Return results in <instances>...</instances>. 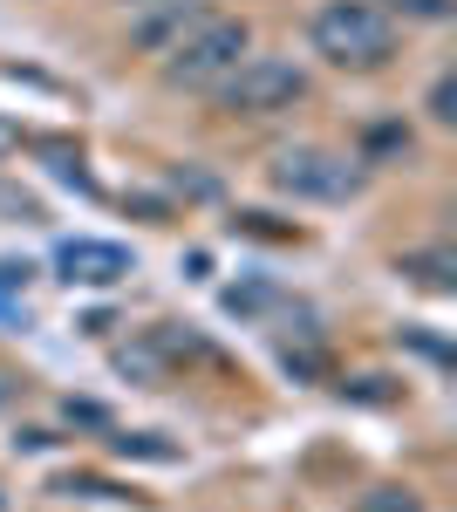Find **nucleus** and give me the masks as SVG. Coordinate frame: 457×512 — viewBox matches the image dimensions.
Wrapping results in <instances>:
<instances>
[{
  "label": "nucleus",
  "mask_w": 457,
  "mask_h": 512,
  "mask_svg": "<svg viewBox=\"0 0 457 512\" xmlns=\"http://www.w3.org/2000/svg\"><path fill=\"white\" fill-rule=\"evenodd\" d=\"M314 48L342 69H376V62L396 55V21L369 0H328L314 14Z\"/></svg>",
  "instance_id": "1"
},
{
  "label": "nucleus",
  "mask_w": 457,
  "mask_h": 512,
  "mask_svg": "<svg viewBox=\"0 0 457 512\" xmlns=\"http://www.w3.org/2000/svg\"><path fill=\"white\" fill-rule=\"evenodd\" d=\"M239 62H246V21H232V14H198L185 35L171 41L164 76L185 82V89H212V82L232 76Z\"/></svg>",
  "instance_id": "2"
},
{
  "label": "nucleus",
  "mask_w": 457,
  "mask_h": 512,
  "mask_svg": "<svg viewBox=\"0 0 457 512\" xmlns=\"http://www.w3.org/2000/svg\"><path fill=\"white\" fill-rule=\"evenodd\" d=\"M307 96V76L294 62H273V55H246L232 76H219V103L239 117H273V110H294Z\"/></svg>",
  "instance_id": "3"
},
{
  "label": "nucleus",
  "mask_w": 457,
  "mask_h": 512,
  "mask_svg": "<svg viewBox=\"0 0 457 512\" xmlns=\"http://www.w3.org/2000/svg\"><path fill=\"white\" fill-rule=\"evenodd\" d=\"M273 185L280 192H294V198H348V192H362V171L348 158H335V151H314V144H301V151H280L273 158Z\"/></svg>",
  "instance_id": "4"
},
{
  "label": "nucleus",
  "mask_w": 457,
  "mask_h": 512,
  "mask_svg": "<svg viewBox=\"0 0 457 512\" xmlns=\"http://www.w3.org/2000/svg\"><path fill=\"white\" fill-rule=\"evenodd\" d=\"M55 274L69 280V287H116V280L137 274V260L116 239H62L55 246Z\"/></svg>",
  "instance_id": "5"
},
{
  "label": "nucleus",
  "mask_w": 457,
  "mask_h": 512,
  "mask_svg": "<svg viewBox=\"0 0 457 512\" xmlns=\"http://www.w3.org/2000/svg\"><path fill=\"white\" fill-rule=\"evenodd\" d=\"M28 260H0V315L7 321H28Z\"/></svg>",
  "instance_id": "6"
},
{
  "label": "nucleus",
  "mask_w": 457,
  "mask_h": 512,
  "mask_svg": "<svg viewBox=\"0 0 457 512\" xmlns=\"http://www.w3.org/2000/svg\"><path fill=\"white\" fill-rule=\"evenodd\" d=\"M362 512H423V499L403 492V485H376V492L362 499Z\"/></svg>",
  "instance_id": "7"
},
{
  "label": "nucleus",
  "mask_w": 457,
  "mask_h": 512,
  "mask_svg": "<svg viewBox=\"0 0 457 512\" xmlns=\"http://www.w3.org/2000/svg\"><path fill=\"white\" fill-rule=\"evenodd\" d=\"M410 274H417L423 287L444 294V287H451V253H423V260H410Z\"/></svg>",
  "instance_id": "8"
},
{
  "label": "nucleus",
  "mask_w": 457,
  "mask_h": 512,
  "mask_svg": "<svg viewBox=\"0 0 457 512\" xmlns=\"http://www.w3.org/2000/svg\"><path fill=\"white\" fill-rule=\"evenodd\" d=\"M451 103H457V82L444 76V82H437V89H430V117H437V123H451V117H457Z\"/></svg>",
  "instance_id": "9"
},
{
  "label": "nucleus",
  "mask_w": 457,
  "mask_h": 512,
  "mask_svg": "<svg viewBox=\"0 0 457 512\" xmlns=\"http://www.w3.org/2000/svg\"><path fill=\"white\" fill-rule=\"evenodd\" d=\"M403 14H417V21H444L451 14V0H396Z\"/></svg>",
  "instance_id": "10"
},
{
  "label": "nucleus",
  "mask_w": 457,
  "mask_h": 512,
  "mask_svg": "<svg viewBox=\"0 0 457 512\" xmlns=\"http://www.w3.org/2000/svg\"><path fill=\"white\" fill-rule=\"evenodd\" d=\"M130 7H151V0H130Z\"/></svg>",
  "instance_id": "11"
}]
</instances>
